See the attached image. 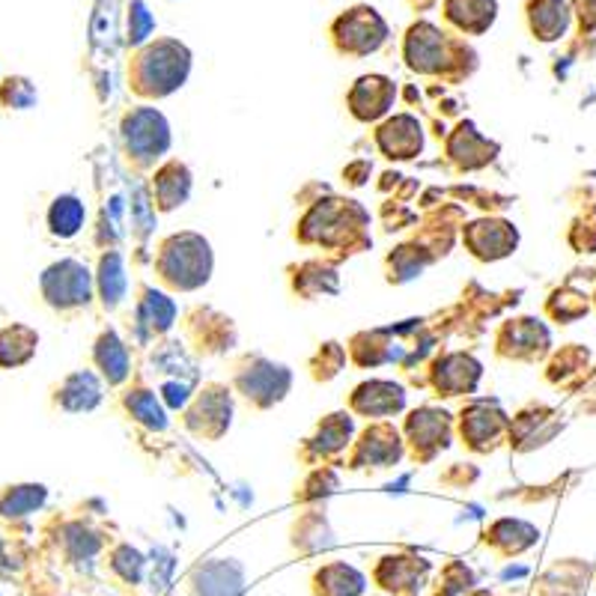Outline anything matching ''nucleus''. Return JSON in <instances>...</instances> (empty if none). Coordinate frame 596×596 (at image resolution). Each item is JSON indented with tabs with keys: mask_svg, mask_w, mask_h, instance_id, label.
<instances>
[{
	"mask_svg": "<svg viewBox=\"0 0 596 596\" xmlns=\"http://www.w3.org/2000/svg\"><path fill=\"white\" fill-rule=\"evenodd\" d=\"M525 16H528V28H532L534 39H540V42L560 39L569 24L567 0H528Z\"/></svg>",
	"mask_w": 596,
	"mask_h": 596,
	"instance_id": "nucleus-24",
	"label": "nucleus"
},
{
	"mask_svg": "<svg viewBox=\"0 0 596 596\" xmlns=\"http://www.w3.org/2000/svg\"><path fill=\"white\" fill-rule=\"evenodd\" d=\"M122 140L138 168H152L170 149V126L156 108H135L122 120Z\"/></svg>",
	"mask_w": 596,
	"mask_h": 596,
	"instance_id": "nucleus-5",
	"label": "nucleus"
},
{
	"mask_svg": "<svg viewBox=\"0 0 596 596\" xmlns=\"http://www.w3.org/2000/svg\"><path fill=\"white\" fill-rule=\"evenodd\" d=\"M46 501V489L42 486H16L0 498V516H28Z\"/></svg>",
	"mask_w": 596,
	"mask_h": 596,
	"instance_id": "nucleus-37",
	"label": "nucleus"
},
{
	"mask_svg": "<svg viewBox=\"0 0 596 596\" xmlns=\"http://www.w3.org/2000/svg\"><path fill=\"white\" fill-rule=\"evenodd\" d=\"M156 30V21L149 16L147 3L143 0H129V46H143L149 33Z\"/></svg>",
	"mask_w": 596,
	"mask_h": 596,
	"instance_id": "nucleus-39",
	"label": "nucleus"
},
{
	"mask_svg": "<svg viewBox=\"0 0 596 596\" xmlns=\"http://www.w3.org/2000/svg\"><path fill=\"white\" fill-rule=\"evenodd\" d=\"M57 403L66 411H90L102 403V383L96 379L90 370H78L72 376H66L60 391H57Z\"/></svg>",
	"mask_w": 596,
	"mask_h": 596,
	"instance_id": "nucleus-25",
	"label": "nucleus"
},
{
	"mask_svg": "<svg viewBox=\"0 0 596 596\" xmlns=\"http://www.w3.org/2000/svg\"><path fill=\"white\" fill-rule=\"evenodd\" d=\"M364 587H367L364 573L346 560H331L314 576V596H361Z\"/></svg>",
	"mask_w": 596,
	"mask_h": 596,
	"instance_id": "nucleus-23",
	"label": "nucleus"
},
{
	"mask_svg": "<svg viewBox=\"0 0 596 596\" xmlns=\"http://www.w3.org/2000/svg\"><path fill=\"white\" fill-rule=\"evenodd\" d=\"M349 406H352L355 415H364V418H388V415H397L406 406V391L403 385L385 383V379H370L355 388V394L349 397Z\"/></svg>",
	"mask_w": 596,
	"mask_h": 596,
	"instance_id": "nucleus-17",
	"label": "nucleus"
},
{
	"mask_svg": "<svg viewBox=\"0 0 596 596\" xmlns=\"http://www.w3.org/2000/svg\"><path fill=\"white\" fill-rule=\"evenodd\" d=\"M39 335L28 326H12L0 331V367H16V364L30 361V355L37 352Z\"/></svg>",
	"mask_w": 596,
	"mask_h": 596,
	"instance_id": "nucleus-31",
	"label": "nucleus"
},
{
	"mask_svg": "<svg viewBox=\"0 0 596 596\" xmlns=\"http://www.w3.org/2000/svg\"><path fill=\"white\" fill-rule=\"evenodd\" d=\"M87 221L85 203L74 195H60L48 209V227L51 234L60 236V239H72V236L81 234V227Z\"/></svg>",
	"mask_w": 596,
	"mask_h": 596,
	"instance_id": "nucleus-30",
	"label": "nucleus"
},
{
	"mask_svg": "<svg viewBox=\"0 0 596 596\" xmlns=\"http://www.w3.org/2000/svg\"><path fill=\"white\" fill-rule=\"evenodd\" d=\"M376 143L383 149V156H388L391 161H409L420 156V149H424V129L411 113H397L379 126Z\"/></svg>",
	"mask_w": 596,
	"mask_h": 596,
	"instance_id": "nucleus-15",
	"label": "nucleus"
},
{
	"mask_svg": "<svg viewBox=\"0 0 596 596\" xmlns=\"http://www.w3.org/2000/svg\"><path fill=\"white\" fill-rule=\"evenodd\" d=\"M471 596H495V594H489V590H475Z\"/></svg>",
	"mask_w": 596,
	"mask_h": 596,
	"instance_id": "nucleus-46",
	"label": "nucleus"
},
{
	"mask_svg": "<svg viewBox=\"0 0 596 596\" xmlns=\"http://www.w3.org/2000/svg\"><path fill=\"white\" fill-rule=\"evenodd\" d=\"M344 177L352 182V186H364V179L370 177V161H355L344 170Z\"/></svg>",
	"mask_w": 596,
	"mask_h": 596,
	"instance_id": "nucleus-44",
	"label": "nucleus"
},
{
	"mask_svg": "<svg viewBox=\"0 0 596 596\" xmlns=\"http://www.w3.org/2000/svg\"><path fill=\"white\" fill-rule=\"evenodd\" d=\"M296 289L301 296H319V292H337V275L319 262H305L296 275Z\"/></svg>",
	"mask_w": 596,
	"mask_h": 596,
	"instance_id": "nucleus-36",
	"label": "nucleus"
},
{
	"mask_svg": "<svg viewBox=\"0 0 596 596\" xmlns=\"http://www.w3.org/2000/svg\"><path fill=\"white\" fill-rule=\"evenodd\" d=\"M403 457L400 433L391 424H372L370 429H364V436L358 438L352 454L355 468H388L397 466Z\"/></svg>",
	"mask_w": 596,
	"mask_h": 596,
	"instance_id": "nucleus-14",
	"label": "nucleus"
},
{
	"mask_svg": "<svg viewBox=\"0 0 596 596\" xmlns=\"http://www.w3.org/2000/svg\"><path fill=\"white\" fill-rule=\"evenodd\" d=\"M177 319V305L170 301L165 292L152 287L140 289V301H138V326L143 331H152V335H165Z\"/></svg>",
	"mask_w": 596,
	"mask_h": 596,
	"instance_id": "nucleus-27",
	"label": "nucleus"
},
{
	"mask_svg": "<svg viewBox=\"0 0 596 596\" xmlns=\"http://www.w3.org/2000/svg\"><path fill=\"white\" fill-rule=\"evenodd\" d=\"M3 102L12 105V108H30L37 102V90L24 78H16V81H7V87H3Z\"/></svg>",
	"mask_w": 596,
	"mask_h": 596,
	"instance_id": "nucleus-42",
	"label": "nucleus"
},
{
	"mask_svg": "<svg viewBox=\"0 0 596 596\" xmlns=\"http://www.w3.org/2000/svg\"><path fill=\"white\" fill-rule=\"evenodd\" d=\"M344 361H346L344 346L326 344L317 352V358H314V376H317V379H331V376H337V372H340Z\"/></svg>",
	"mask_w": 596,
	"mask_h": 596,
	"instance_id": "nucleus-41",
	"label": "nucleus"
},
{
	"mask_svg": "<svg viewBox=\"0 0 596 596\" xmlns=\"http://www.w3.org/2000/svg\"><path fill=\"white\" fill-rule=\"evenodd\" d=\"M191 72V51L179 39L159 37L131 57L129 85L140 99H165L186 85Z\"/></svg>",
	"mask_w": 596,
	"mask_h": 596,
	"instance_id": "nucleus-1",
	"label": "nucleus"
},
{
	"mask_svg": "<svg viewBox=\"0 0 596 596\" xmlns=\"http://www.w3.org/2000/svg\"><path fill=\"white\" fill-rule=\"evenodd\" d=\"M195 596H239L242 594V567L234 560H209L191 573Z\"/></svg>",
	"mask_w": 596,
	"mask_h": 596,
	"instance_id": "nucleus-20",
	"label": "nucleus"
},
{
	"mask_svg": "<svg viewBox=\"0 0 596 596\" xmlns=\"http://www.w3.org/2000/svg\"><path fill=\"white\" fill-rule=\"evenodd\" d=\"M403 57L411 72L418 74H445V78H463L477 66V54L463 42L450 37L429 21H418L406 30L403 39Z\"/></svg>",
	"mask_w": 596,
	"mask_h": 596,
	"instance_id": "nucleus-2",
	"label": "nucleus"
},
{
	"mask_svg": "<svg viewBox=\"0 0 596 596\" xmlns=\"http://www.w3.org/2000/svg\"><path fill=\"white\" fill-rule=\"evenodd\" d=\"M352 358L361 367H376V364L391 361L394 352L385 344V331H367L352 340Z\"/></svg>",
	"mask_w": 596,
	"mask_h": 596,
	"instance_id": "nucleus-35",
	"label": "nucleus"
},
{
	"mask_svg": "<svg viewBox=\"0 0 596 596\" xmlns=\"http://www.w3.org/2000/svg\"><path fill=\"white\" fill-rule=\"evenodd\" d=\"M230 415H234L230 391L224 385H206L195 397V403L188 406L186 424L195 436L221 438L230 429Z\"/></svg>",
	"mask_w": 596,
	"mask_h": 596,
	"instance_id": "nucleus-8",
	"label": "nucleus"
},
{
	"mask_svg": "<svg viewBox=\"0 0 596 596\" xmlns=\"http://www.w3.org/2000/svg\"><path fill=\"white\" fill-rule=\"evenodd\" d=\"M546 346V328L534 319H510L498 335V352L507 358H532Z\"/></svg>",
	"mask_w": 596,
	"mask_h": 596,
	"instance_id": "nucleus-21",
	"label": "nucleus"
},
{
	"mask_svg": "<svg viewBox=\"0 0 596 596\" xmlns=\"http://www.w3.org/2000/svg\"><path fill=\"white\" fill-rule=\"evenodd\" d=\"M191 195V173L182 161H168L156 170L152 177V197H156V206L161 212H170L182 206Z\"/></svg>",
	"mask_w": 596,
	"mask_h": 596,
	"instance_id": "nucleus-22",
	"label": "nucleus"
},
{
	"mask_svg": "<svg viewBox=\"0 0 596 596\" xmlns=\"http://www.w3.org/2000/svg\"><path fill=\"white\" fill-rule=\"evenodd\" d=\"M409 3H411V10L427 12V10H433V7H436L438 0H409Z\"/></svg>",
	"mask_w": 596,
	"mask_h": 596,
	"instance_id": "nucleus-45",
	"label": "nucleus"
},
{
	"mask_svg": "<svg viewBox=\"0 0 596 596\" xmlns=\"http://www.w3.org/2000/svg\"><path fill=\"white\" fill-rule=\"evenodd\" d=\"M126 269H122V257L117 251H108L99 262V292H102V305L113 310L126 296Z\"/></svg>",
	"mask_w": 596,
	"mask_h": 596,
	"instance_id": "nucleus-32",
	"label": "nucleus"
},
{
	"mask_svg": "<svg viewBox=\"0 0 596 596\" xmlns=\"http://www.w3.org/2000/svg\"><path fill=\"white\" fill-rule=\"evenodd\" d=\"M537 528H532L528 522L522 519H498L486 532V546H493L495 552H501V555H519V552H525L528 546H534L537 543Z\"/></svg>",
	"mask_w": 596,
	"mask_h": 596,
	"instance_id": "nucleus-26",
	"label": "nucleus"
},
{
	"mask_svg": "<svg viewBox=\"0 0 596 596\" xmlns=\"http://www.w3.org/2000/svg\"><path fill=\"white\" fill-rule=\"evenodd\" d=\"M99 370L108 379V385H120L126 383L129 376V349L122 344L117 331H105L99 340H96V352H93Z\"/></svg>",
	"mask_w": 596,
	"mask_h": 596,
	"instance_id": "nucleus-29",
	"label": "nucleus"
},
{
	"mask_svg": "<svg viewBox=\"0 0 596 596\" xmlns=\"http://www.w3.org/2000/svg\"><path fill=\"white\" fill-rule=\"evenodd\" d=\"M292 376L284 364L266 361V358H248V361L236 370V388L245 394V400L269 409L275 403L287 397Z\"/></svg>",
	"mask_w": 596,
	"mask_h": 596,
	"instance_id": "nucleus-6",
	"label": "nucleus"
},
{
	"mask_svg": "<svg viewBox=\"0 0 596 596\" xmlns=\"http://www.w3.org/2000/svg\"><path fill=\"white\" fill-rule=\"evenodd\" d=\"M498 152V143L486 140L480 131L475 129V122H459L457 131L447 138V156L457 161L463 170H477L489 165Z\"/></svg>",
	"mask_w": 596,
	"mask_h": 596,
	"instance_id": "nucleus-18",
	"label": "nucleus"
},
{
	"mask_svg": "<svg viewBox=\"0 0 596 596\" xmlns=\"http://www.w3.org/2000/svg\"><path fill=\"white\" fill-rule=\"evenodd\" d=\"M388 39V24L367 3L349 7L331 21V42L340 54L346 57H367L376 54Z\"/></svg>",
	"mask_w": 596,
	"mask_h": 596,
	"instance_id": "nucleus-4",
	"label": "nucleus"
},
{
	"mask_svg": "<svg viewBox=\"0 0 596 596\" xmlns=\"http://www.w3.org/2000/svg\"><path fill=\"white\" fill-rule=\"evenodd\" d=\"M406 438L415 459H433L438 450L450 445V415L433 406L415 409L406 420Z\"/></svg>",
	"mask_w": 596,
	"mask_h": 596,
	"instance_id": "nucleus-9",
	"label": "nucleus"
},
{
	"mask_svg": "<svg viewBox=\"0 0 596 596\" xmlns=\"http://www.w3.org/2000/svg\"><path fill=\"white\" fill-rule=\"evenodd\" d=\"M429 262V254L420 251V248H411V245H403V248H397V251L388 257V278L394 280V284H403V280H411L415 275H420L424 271V266Z\"/></svg>",
	"mask_w": 596,
	"mask_h": 596,
	"instance_id": "nucleus-34",
	"label": "nucleus"
},
{
	"mask_svg": "<svg viewBox=\"0 0 596 596\" xmlns=\"http://www.w3.org/2000/svg\"><path fill=\"white\" fill-rule=\"evenodd\" d=\"M441 12L454 30L466 37H480L498 19V3L495 0H445Z\"/></svg>",
	"mask_w": 596,
	"mask_h": 596,
	"instance_id": "nucleus-19",
	"label": "nucleus"
},
{
	"mask_svg": "<svg viewBox=\"0 0 596 596\" xmlns=\"http://www.w3.org/2000/svg\"><path fill=\"white\" fill-rule=\"evenodd\" d=\"M480 383V364L466 352H450L433 364V385L441 397L471 394Z\"/></svg>",
	"mask_w": 596,
	"mask_h": 596,
	"instance_id": "nucleus-16",
	"label": "nucleus"
},
{
	"mask_svg": "<svg viewBox=\"0 0 596 596\" xmlns=\"http://www.w3.org/2000/svg\"><path fill=\"white\" fill-rule=\"evenodd\" d=\"M126 409L131 411V418L143 424L149 429H165L168 427V415L161 409L159 397L147 388H135V391L126 394Z\"/></svg>",
	"mask_w": 596,
	"mask_h": 596,
	"instance_id": "nucleus-33",
	"label": "nucleus"
},
{
	"mask_svg": "<svg viewBox=\"0 0 596 596\" xmlns=\"http://www.w3.org/2000/svg\"><path fill=\"white\" fill-rule=\"evenodd\" d=\"M349 438H352V418L344 415V411H337V415L322 418L317 436L308 438V450L317 454V457H335V454L349 447Z\"/></svg>",
	"mask_w": 596,
	"mask_h": 596,
	"instance_id": "nucleus-28",
	"label": "nucleus"
},
{
	"mask_svg": "<svg viewBox=\"0 0 596 596\" xmlns=\"http://www.w3.org/2000/svg\"><path fill=\"white\" fill-rule=\"evenodd\" d=\"M475 587V573L463 564V560H450L445 569H441V578H438V587L433 590V596H459Z\"/></svg>",
	"mask_w": 596,
	"mask_h": 596,
	"instance_id": "nucleus-38",
	"label": "nucleus"
},
{
	"mask_svg": "<svg viewBox=\"0 0 596 596\" xmlns=\"http://www.w3.org/2000/svg\"><path fill=\"white\" fill-rule=\"evenodd\" d=\"M394 96H397V87H394L391 78L361 74L352 85V90H349V96H346V102H349V111H352L355 120L372 122L391 111Z\"/></svg>",
	"mask_w": 596,
	"mask_h": 596,
	"instance_id": "nucleus-13",
	"label": "nucleus"
},
{
	"mask_svg": "<svg viewBox=\"0 0 596 596\" xmlns=\"http://www.w3.org/2000/svg\"><path fill=\"white\" fill-rule=\"evenodd\" d=\"M429 560L418 555H388L376 564L372 578L376 585L394 596H411L418 594L420 587L427 585L429 578Z\"/></svg>",
	"mask_w": 596,
	"mask_h": 596,
	"instance_id": "nucleus-12",
	"label": "nucleus"
},
{
	"mask_svg": "<svg viewBox=\"0 0 596 596\" xmlns=\"http://www.w3.org/2000/svg\"><path fill=\"white\" fill-rule=\"evenodd\" d=\"M159 278L179 292L203 287L212 275V248L203 236L177 234L165 239L156 257Z\"/></svg>",
	"mask_w": 596,
	"mask_h": 596,
	"instance_id": "nucleus-3",
	"label": "nucleus"
},
{
	"mask_svg": "<svg viewBox=\"0 0 596 596\" xmlns=\"http://www.w3.org/2000/svg\"><path fill=\"white\" fill-rule=\"evenodd\" d=\"M463 242L468 245V251L475 254L477 260H501V257H510L516 242H519V234L510 221H501V218H480V221H471L463 230Z\"/></svg>",
	"mask_w": 596,
	"mask_h": 596,
	"instance_id": "nucleus-11",
	"label": "nucleus"
},
{
	"mask_svg": "<svg viewBox=\"0 0 596 596\" xmlns=\"http://www.w3.org/2000/svg\"><path fill=\"white\" fill-rule=\"evenodd\" d=\"M39 284H42L46 301L57 310L85 308L87 301H90V289H93V278H90L87 266L74 260L54 262L51 269H46Z\"/></svg>",
	"mask_w": 596,
	"mask_h": 596,
	"instance_id": "nucleus-7",
	"label": "nucleus"
},
{
	"mask_svg": "<svg viewBox=\"0 0 596 596\" xmlns=\"http://www.w3.org/2000/svg\"><path fill=\"white\" fill-rule=\"evenodd\" d=\"M337 486V477L331 475V471H328V468H319L317 475L310 477L308 484H305V489H308V493L301 495V498H317L319 493L326 495V493H331V489H335Z\"/></svg>",
	"mask_w": 596,
	"mask_h": 596,
	"instance_id": "nucleus-43",
	"label": "nucleus"
},
{
	"mask_svg": "<svg viewBox=\"0 0 596 596\" xmlns=\"http://www.w3.org/2000/svg\"><path fill=\"white\" fill-rule=\"evenodd\" d=\"M507 415H504L495 403H471L468 409H463L459 415V433H463V441H466L471 450H495V445L501 441V436L507 433Z\"/></svg>",
	"mask_w": 596,
	"mask_h": 596,
	"instance_id": "nucleus-10",
	"label": "nucleus"
},
{
	"mask_svg": "<svg viewBox=\"0 0 596 596\" xmlns=\"http://www.w3.org/2000/svg\"><path fill=\"white\" fill-rule=\"evenodd\" d=\"M111 567L113 573H120L126 582L138 585L140 573H143V555L131 549V546H120V549L111 555Z\"/></svg>",
	"mask_w": 596,
	"mask_h": 596,
	"instance_id": "nucleus-40",
	"label": "nucleus"
}]
</instances>
